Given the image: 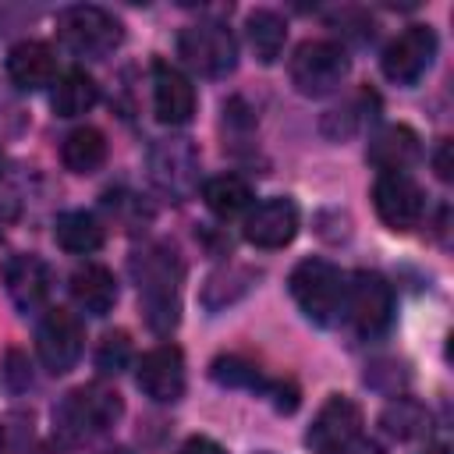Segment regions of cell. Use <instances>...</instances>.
Returning <instances> with one entry per match:
<instances>
[{
    "mask_svg": "<svg viewBox=\"0 0 454 454\" xmlns=\"http://www.w3.org/2000/svg\"><path fill=\"white\" fill-rule=\"evenodd\" d=\"M32 454H64V450H57V447H50V443H43V447H35Z\"/></svg>",
    "mask_w": 454,
    "mask_h": 454,
    "instance_id": "37",
    "label": "cell"
},
{
    "mask_svg": "<svg viewBox=\"0 0 454 454\" xmlns=\"http://www.w3.org/2000/svg\"><path fill=\"white\" fill-rule=\"evenodd\" d=\"M344 312L355 326V333L362 337H376L390 326L394 319V291L390 284L372 273V270H358L344 291Z\"/></svg>",
    "mask_w": 454,
    "mask_h": 454,
    "instance_id": "8",
    "label": "cell"
},
{
    "mask_svg": "<svg viewBox=\"0 0 454 454\" xmlns=\"http://www.w3.org/2000/svg\"><path fill=\"white\" fill-rule=\"evenodd\" d=\"M4 365H7L4 376H7V383H11L14 390H25V387L32 383V372H28V362H25L21 351H7V362H4Z\"/></svg>",
    "mask_w": 454,
    "mask_h": 454,
    "instance_id": "32",
    "label": "cell"
},
{
    "mask_svg": "<svg viewBox=\"0 0 454 454\" xmlns=\"http://www.w3.org/2000/svg\"><path fill=\"white\" fill-rule=\"evenodd\" d=\"M326 21H330L344 39H355V43L372 39V18H369V11H362V7H337V11L326 14Z\"/></svg>",
    "mask_w": 454,
    "mask_h": 454,
    "instance_id": "31",
    "label": "cell"
},
{
    "mask_svg": "<svg viewBox=\"0 0 454 454\" xmlns=\"http://www.w3.org/2000/svg\"><path fill=\"white\" fill-rule=\"evenodd\" d=\"M103 454H131L128 447H114V450H103Z\"/></svg>",
    "mask_w": 454,
    "mask_h": 454,
    "instance_id": "38",
    "label": "cell"
},
{
    "mask_svg": "<svg viewBox=\"0 0 454 454\" xmlns=\"http://www.w3.org/2000/svg\"><path fill=\"white\" fill-rule=\"evenodd\" d=\"M99 99V89L92 82V74H85L82 67H71L57 78L53 85V96H50V106L57 117H78L85 110H92Z\"/></svg>",
    "mask_w": 454,
    "mask_h": 454,
    "instance_id": "21",
    "label": "cell"
},
{
    "mask_svg": "<svg viewBox=\"0 0 454 454\" xmlns=\"http://www.w3.org/2000/svg\"><path fill=\"white\" fill-rule=\"evenodd\" d=\"M177 454H227V450L216 440H209V436H188Z\"/></svg>",
    "mask_w": 454,
    "mask_h": 454,
    "instance_id": "35",
    "label": "cell"
},
{
    "mask_svg": "<svg viewBox=\"0 0 454 454\" xmlns=\"http://www.w3.org/2000/svg\"><path fill=\"white\" fill-rule=\"evenodd\" d=\"M153 110L163 124H188L195 114V89L192 82L167 60L153 64Z\"/></svg>",
    "mask_w": 454,
    "mask_h": 454,
    "instance_id": "16",
    "label": "cell"
},
{
    "mask_svg": "<svg viewBox=\"0 0 454 454\" xmlns=\"http://www.w3.org/2000/svg\"><path fill=\"white\" fill-rule=\"evenodd\" d=\"M266 394L273 397V408L277 411H294L298 408V387L287 383V380H270V390Z\"/></svg>",
    "mask_w": 454,
    "mask_h": 454,
    "instance_id": "33",
    "label": "cell"
},
{
    "mask_svg": "<svg viewBox=\"0 0 454 454\" xmlns=\"http://www.w3.org/2000/svg\"><path fill=\"white\" fill-rule=\"evenodd\" d=\"M149 181L174 202L192 199L199 188V149L192 138H160L149 149Z\"/></svg>",
    "mask_w": 454,
    "mask_h": 454,
    "instance_id": "7",
    "label": "cell"
},
{
    "mask_svg": "<svg viewBox=\"0 0 454 454\" xmlns=\"http://www.w3.org/2000/svg\"><path fill=\"white\" fill-rule=\"evenodd\" d=\"M372 206L390 231H411L422 220L426 195L408 174H380L372 184Z\"/></svg>",
    "mask_w": 454,
    "mask_h": 454,
    "instance_id": "12",
    "label": "cell"
},
{
    "mask_svg": "<svg viewBox=\"0 0 454 454\" xmlns=\"http://www.w3.org/2000/svg\"><path fill=\"white\" fill-rule=\"evenodd\" d=\"M131 277L138 284V305L153 333H170L181 319V280L184 266L163 241H145L131 252Z\"/></svg>",
    "mask_w": 454,
    "mask_h": 454,
    "instance_id": "1",
    "label": "cell"
},
{
    "mask_svg": "<svg viewBox=\"0 0 454 454\" xmlns=\"http://www.w3.org/2000/svg\"><path fill=\"white\" fill-rule=\"evenodd\" d=\"M0 177H4V153H0Z\"/></svg>",
    "mask_w": 454,
    "mask_h": 454,
    "instance_id": "40",
    "label": "cell"
},
{
    "mask_svg": "<svg viewBox=\"0 0 454 454\" xmlns=\"http://www.w3.org/2000/svg\"><path fill=\"white\" fill-rule=\"evenodd\" d=\"M103 206H106V213L114 216V223L121 231H142L153 220V209L138 195H131V192H110L103 199Z\"/></svg>",
    "mask_w": 454,
    "mask_h": 454,
    "instance_id": "29",
    "label": "cell"
},
{
    "mask_svg": "<svg viewBox=\"0 0 454 454\" xmlns=\"http://www.w3.org/2000/svg\"><path fill=\"white\" fill-rule=\"evenodd\" d=\"M433 170H436V177H440V181H450V177H454V163H450V138H443V142L436 145V153H433Z\"/></svg>",
    "mask_w": 454,
    "mask_h": 454,
    "instance_id": "34",
    "label": "cell"
},
{
    "mask_svg": "<svg viewBox=\"0 0 454 454\" xmlns=\"http://www.w3.org/2000/svg\"><path fill=\"white\" fill-rule=\"evenodd\" d=\"M50 284H53L50 266L32 252H18L4 266V287H7V294H11L18 312H35L46 301Z\"/></svg>",
    "mask_w": 454,
    "mask_h": 454,
    "instance_id": "15",
    "label": "cell"
},
{
    "mask_svg": "<svg viewBox=\"0 0 454 454\" xmlns=\"http://www.w3.org/2000/svg\"><path fill=\"white\" fill-rule=\"evenodd\" d=\"M287 71H291V85L301 96H326L348 78L351 60L344 53V46L333 39H305L294 50Z\"/></svg>",
    "mask_w": 454,
    "mask_h": 454,
    "instance_id": "5",
    "label": "cell"
},
{
    "mask_svg": "<svg viewBox=\"0 0 454 454\" xmlns=\"http://www.w3.org/2000/svg\"><path fill=\"white\" fill-rule=\"evenodd\" d=\"M124 411V401L117 390L103 387V383H85L74 387L60 397V404L53 408V433L64 443H85L99 433H106Z\"/></svg>",
    "mask_w": 454,
    "mask_h": 454,
    "instance_id": "2",
    "label": "cell"
},
{
    "mask_svg": "<svg viewBox=\"0 0 454 454\" xmlns=\"http://www.w3.org/2000/svg\"><path fill=\"white\" fill-rule=\"evenodd\" d=\"M419 156H422V142L408 124H387L376 135H369L365 145V160L383 174H404L411 163H419Z\"/></svg>",
    "mask_w": 454,
    "mask_h": 454,
    "instance_id": "17",
    "label": "cell"
},
{
    "mask_svg": "<svg viewBox=\"0 0 454 454\" xmlns=\"http://www.w3.org/2000/svg\"><path fill=\"white\" fill-rule=\"evenodd\" d=\"M202 202L209 206L213 216L234 220L238 213H245L252 206V188L238 174H220V177H209L202 184Z\"/></svg>",
    "mask_w": 454,
    "mask_h": 454,
    "instance_id": "23",
    "label": "cell"
},
{
    "mask_svg": "<svg viewBox=\"0 0 454 454\" xmlns=\"http://www.w3.org/2000/svg\"><path fill=\"white\" fill-rule=\"evenodd\" d=\"M298 234V206L287 195H273L259 202L245 216V241L255 248H284Z\"/></svg>",
    "mask_w": 454,
    "mask_h": 454,
    "instance_id": "14",
    "label": "cell"
},
{
    "mask_svg": "<svg viewBox=\"0 0 454 454\" xmlns=\"http://www.w3.org/2000/svg\"><path fill=\"white\" fill-rule=\"evenodd\" d=\"M82 344H85V330H82L78 316L67 309H46V316L39 319V330H35V351L53 376L67 372L82 358Z\"/></svg>",
    "mask_w": 454,
    "mask_h": 454,
    "instance_id": "11",
    "label": "cell"
},
{
    "mask_svg": "<svg viewBox=\"0 0 454 454\" xmlns=\"http://www.w3.org/2000/svg\"><path fill=\"white\" fill-rule=\"evenodd\" d=\"M181 60L202 78H223L238 64V43L220 21H195L177 35Z\"/></svg>",
    "mask_w": 454,
    "mask_h": 454,
    "instance_id": "6",
    "label": "cell"
},
{
    "mask_svg": "<svg viewBox=\"0 0 454 454\" xmlns=\"http://www.w3.org/2000/svg\"><path fill=\"white\" fill-rule=\"evenodd\" d=\"M291 298L316 326H333L344 312V273L326 259H301L287 277Z\"/></svg>",
    "mask_w": 454,
    "mask_h": 454,
    "instance_id": "3",
    "label": "cell"
},
{
    "mask_svg": "<svg viewBox=\"0 0 454 454\" xmlns=\"http://www.w3.org/2000/svg\"><path fill=\"white\" fill-rule=\"evenodd\" d=\"M57 35L71 53L103 60L121 46L124 25L96 4H74V7H64L57 14Z\"/></svg>",
    "mask_w": 454,
    "mask_h": 454,
    "instance_id": "4",
    "label": "cell"
},
{
    "mask_svg": "<svg viewBox=\"0 0 454 454\" xmlns=\"http://www.w3.org/2000/svg\"><path fill=\"white\" fill-rule=\"evenodd\" d=\"M422 454H450V447H443V443H436V447H426Z\"/></svg>",
    "mask_w": 454,
    "mask_h": 454,
    "instance_id": "36",
    "label": "cell"
},
{
    "mask_svg": "<svg viewBox=\"0 0 454 454\" xmlns=\"http://www.w3.org/2000/svg\"><path fill=\"white\" fill-rule=\"evenodd\" d=\"M57 74V57L46 43L39 39H25L18 46H11L7 53V78L18 85V89H43L50 85Z\"/></svg>",
    "mask_w": 454,
    "mask_h": 454,
    "instance_id": "18",
    "label": "cell"
},
{
    "mask_svg": "<svg viewBox=\"0 0 454 454\" xmlns=\"http://www.w3.org/2000/svg\"><path fill=\"white\" fill-rule=\"evenodd\" d=\"M4 450H7V443H4V433H0V454H4Z\"/></svg>",
    "mask_w": 454,
    "mask_h": 454,
    "instance_id": "39",
    "label": "cell"
},
{
    "mask_svg": "<svg viewBox=\"0 0 454 454\" xmlns=\"http://www.w3.org/2000/svg\"><path fill=\"white\" fill-rule=\"evenodd\" d=\"M362 433V408L351 397L333 394L312 419L305 443L312 454H348Z\"/></svg>",
    "mask_w": 454,
    "mask_h": 454,
    "instance_id": "9",
    "label": "cell"
},
{
    "mask_svg": "<svg viewBox=\"0 0 454 454\" xmlns=\"http://www.w3.org/2000/svg\"><path fill=\"white\" fill-rule=\"evenodd\" d=\"M376 99L369 96V92H362V96H355V99H348V103H340L337 110H330L326 117H323V135L326 138H348V135H355L362 124H365V114H369V106H372ZM372 117V114H369Z\"/></svg>",
    "mask_w": 454,
    "mask_h": 454,
    "instance_id": "28",
    "label": "cell"
},
{
    "mask_svg": "<svg viewBox=\"0 0 454 454\" xmlns=\"http://www.w3.org/2000/svg\"><path fill=\"white\" fill-rule=\"evenodd\" d=\"M71 298L82 312L89 316H106L114 305H117V280L106 266L99 262H85L71 273Z\"/></svg>",
    "mask_w": 454,
    "mask_h": 454,
    "instance_id": "19",
    "label": "cell"
},
{
    "mask_svg": "<svg viewBox=\"0 0 454 454\" xmlns=\"http://www.w3.org/2000/svg\"><path fill=\"white\" fill-rule=\"evenodd\" d=\"M128 362H131V337L124 330L103 333L96 344V369L106 376H117L121 369H128Z\"/></svg>",
    "mask_w": 454,
    "mask_h": 454,
    "instance_id": "30",
    "label": "cell"
},
{
    "mask_svg": "<svg viewBox=\"0 0 454 454\" xmlns=\"http://www.w3.org/2000/svg\"><path fill=\"white\" fill-rule=\"evenodd\" d=\"M138 390L156 404H174L184 394V355L174 344H160L138 362Z\"/></svg>",
    "mask_w": 454,
    "mask_h": 454,
    "instance_id": "13",
    "label": "cell"
},
{
    "mask_svg": "<svg viewBox=\"0 0 454 454\" xmlns=\"http://www.w3.org/2000/svg\"><path fill=\"white\" fill-rule=\"evenodd\" d=\"M53 238H57V245H60L64 252H71V255H89V252L103 248V227H99V220H96L92 213H85V209H67V213H60L57 223H53Z\"/></svg>",
    "mask_w": 454,
    "mask_h": 454,
    "instance_id": "20",
    "label": "cell"
},
{
    "mask_svg": "<svg viewBox=\"0 0 454 454\" xmlns=\"http://www.w3.org/2000/svg\"><path fill=\"white\" fill-rule=\"evenodd\" d=\"M380 426H383V433H390L394 440H419V436H426V433L433 429V415H429L426 404H419V401H411V397H397L394 404L383 408Z\"/></svg>",
    "mask_w": 454,
    "mask_h": 454,
    "instance_id": "25",
    "label": "cell"
},
{
    "mask_svg": "<svg viewBox=\"0 0 454 454\" xmlns=\"http://www.w3.org/2000/svg\"><path fill=\"white\" fill-rule=\"evenodd\" d=\"M209 376L220 387H245V390H262V394L270 390V380L259 372V365L248 362V358H241V355H220V358H213Z\"/></svg>",
    "mask_w": 454,
    "mask_h": 454,
    "instance_id": "27",
    "label": "cell"
},
{
    "mask_svg": "<svg viewBox=\"0 0 454 454\" xmlns=\"http://www.w3.org/2000/svg\"><path fill=\"white\" fill-rule=\"evenodd\" d=\"M255 277H259V273H255V270H245V266L216 270V273L206 280V287H202V305H206V309H223V305H231L234 298H241V294L252 287Z\"/></svg>",
    "mask_w": 454,
    "mask_h": 454,
    "instance_id": "26",
    "label": "cell"
},
{
    "mask_svg": "<svg viewBox=\"0 0 454 454\" xmlns=\"http://www.w3.org/2000/svg\"><path fill=\"white\" fill-rule=\"evenodd\" d=\"M60 160H64V167L67 170H74V174H92V170H99L103 167V160H106V138H103V131H96V128H74L67 138H64V145H60Z\"/></svg>",
    "mask_w": 454,
    "mask_h": 454,
    "instance_id": "24",
    "label": "cell"
},
{
    "mask_svg": "<svg viewBox=\"0 0 454 454\" xmlns=\"http://www.w3.org/2000/svg\"><path fill=\"white\" fill-rule=\"evenodd\" d=\"M245 32H248V46L259 57V64H273L287 43V21L270 7L252 11L245 21Z\"/></svg>",
    "mask_w": 454,
    "mask_h": 454,
    "instance_id": "22",
    "label": "cell"
},
{
    "mask_svg": "<svg viewBox=\"0 0 454 454\" xmlns=\"http://www.w3.org/2000/svg\"><path fill=\"white\" fill-rule=\"evenodd\" d=\"M436 57V32L429 25H408L397 39L387 43L380 67L394 85H415Z\"/></svg>",
    "mask_w": 454,
    "mask_h": 454,
    "instance_id": "10",
    "label": "cell"
},
{
    "mask_svg": "<svg viewBox=\"0 0 454 454\" xmlns=\"http://www.w3.org/2000/svg\"><path fill=\"white\" fill-rule=\"evenodd\" d=\"M259 454H270V450H259Z\"/></svg>",
    "mask_w": 454,
    "mask_h": 454,
    "instance_id": "41",
    "label": "cell"
}]
</instances>
